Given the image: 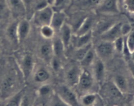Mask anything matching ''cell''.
Segmentation results:
<instances>
[{
  "label": "cell",
  "mask_w": 134,
  "mask_h": 106,
  "mask_svg": "<svg viewBox=\"0 0 134 106\" xmlns=\"http://www.w3.org/2000/svg\"><path fill=\"white\" fill-rule=\"evenodd\" d=\"M51 77L50 73L44 68H39L35 71L34 75V80L35 82L39 83H43L48 81Z\"/></svg>",
  "instance_id": "obj_21"
},
{
  "label": "cell",
  "mask_w": 134,
  "mask_h": 106,
  "mask_svg": "<svg viewBox=\"0 0 134 106\" xmlns=\"http://www.w3.org/2000/svg\"><path fill=\"white\" fill-rule=\"evenodd\" d=\"M113 83L122 94L127 92L128 89V81L125 77L121 75H117L114 78Z\"/></svg>",
  "instance_id": "obj_18"
},
{
  "label": "cell",
  "mask_w": 134,
  "mask_h": 106,
  "mask_svg": "<svg viewBox=\"0 0 134 106\" xmlns=\"http://www.w3.org/2000/svg\"><path fill=\"white\" fill-rule=\"evenodd\" d=\"M34 68V59L30 53H26L20 60V69L24 78H27Z\"/></svg>",
  "instance_id": "obj_8"
},
{
  "label": "cell",
  "mask_w": 134,
  "mask_h": 106,
  "mask_svg": "<svg viewBox=\"0 0 134 106\" xmlns=\"http://www.w3.org/2000/svg\"><path fill=\"white\" fill-rule=\"evenodd\" d=\"M132 30V26L130 24H122L121 33L122 36H126Z\"/></svg>",
  "instance_id": "obj_34"
},
{
  "label": "cell",
  "mask_w": 134,
  "mask_h": 106,
  "mask_svg": "<svg viewBox=\"0 0 134 106\" xmlns=\"http://www.w3.org/2000/svg\"><path fill=\"white\" fill-rule=\"evenodd\" d=\"M94 24V19L91 16H87L84 18L79 25L77 29V35H81L92 31V27Z\"/></svg>",
  "instance_id": "obj_14"
},
{
  "label": "cell",
  "mask_w": 134,
  "mask_h": 106,
  "mask_svg": "<svg viewBox=\"0 0 134 106\" xmlns=\"http://www.w3.org/2000/svg\"><path fill=\"white\" fill-rule=\"evenodd\" d=\"M128 68H129L130 71L132 73V76L134 78V62L132 61V60H130L128 62Z\"/></svg>",
  "instance_id": "obj_35"
},
{
  "label": "cell",
  "mask_w": 134,
  "mask_h": 106,
  "mask_svg": "<svg viewBox=\"0 0 134 106\" xmlns=\"http://www.w3.org/2000/svg\"><path fill=\"white\" fill-rule=\"evenodd\" d=\"M56 31L51 26V25H44L40 27V33L41 36L47 40L52 39L54 37Z\"/></svg>",
  "instance_id": "obj_23"
},
{
  "label": "cell",
  "mask_w": 134,
  "mask_h": 106,
  "mask_svg": "<svg viewBox=\"0 0 134 106\" xmlns=\"http://www.w3.org/2000/svg\"><path fill=\"white\" fill-rule=\"evenodd\" d=\"M124 36H120L116 38L113 41L115 51H117L119 53H122L123 52L124 44H125V40H124Z\"/></svg>",
  "instance_id": "obj_27"
},
{
  "label": "cell",
  "mask_w": 134,
  "mask_h": 106,
  "mask_svg": "<svg viewBox=\"0 0 134 106\" xmlns=\"http://www.w3.org/2000/svg\"><path fill=\"white\" fill-rule=\"evenodd\" d=\"M96 54L101 60H105L110 58L115 52L113 42L102 40L98 43L95 48Z\"/></svg>",
  "instance_id": "obj_3"
},
{
  "label": "cell",
  "mask_w": 134,
  "mask_h": 106,
  "mask_svg": "<svg viewBox=\"0 0 134 106\" xmlns=\"http://www.w3.org/2000/svg\"><path fill=\"white\" fill-rule=\"evenodd\" d=\"M66 18V14L64 11H54L50 25L55 31H59L65 22Z\"/></svg>",
  "instance_id": "obj_11"
},
{
  "label": "cell",
  "mask_w": 134,
  "mask_h": 106,
  "mask_svg": "<svg viewBox=\"0 0 134 106\" xmlns=\"http://www.w3.org/2000/svg\"><path fill=\"white\" fill-rule=\"evenodd\" d=\"M92 65H94L93 76L94 79L98 82H102L105 77V68L103 61L98 57V58H95Z\"/></svg>",
  "instance_id": "obj_9"
},
{
  "label": "cell",
  "mask_w": 134,
  "mask_h": 106,
  "mask_svg": "<svg viewBox=\"0 0 134 106\" xmlns=\"http://www.w3.org/2000/svg\"><path fill=\"white\" fill-rule=\"evenodd\" d=\"M56 94L67 105H79L77 96L70 88V86L64 85H59L56 89Z\"/></svg>",
  "instance_id": "obj_1"
},
{
  "label": "cell",
  "mask_w": 134,
  "mask_h": 106,
  "mask_svg": "<svg viewBox=\"0 0 134 106\" xmlns=\"http://www.w3.org/2000/svg\"><path fill=\"white\" fill-rule=\"evenodd\" d=\"M30 5H32L35 11H36L50 5V4L48 0H31Z\"/></svg>",
  "instance_id": "obj_28"
},
{
  "label": "cell",
  "mask_w": 134,
  "mask_h": 106,
  "mask_svg": "<svg viewBox=\"0 0 134 106\" xmlns=\"http://www.w3.org/2000/svg\"><path fill=\"white\" fill-rule=\"evenodd\" d=\"M96 52L94 50L92 49V48H90L87 53L86 54L83 58L79 62L81 67L83 68H87L90 67V65H92L93 62L95 60Z\"/></svg>",
  "instance_id": "obj_20"
},
{
  "label": "cell",
  "mask_w": 134,
  "mask_h": 106,
  "mask_svg": "<svg viewBox=\"0 0 134 106\" xmlns=\"http://www.w3.org/2000/svg\"><path fill=\"white\" fill-rule=\"evenodd\" d=\"M98 11L106 14H118L120 11L118 0H101L98 5Z\"/></svg>",
  "instance_id": "obj_4"
},
{
  "label": "cell",
  "mask_w": 134,
  "mask_h": 106,
  "mask_svg": "<svg viewBox=\"0 0 134 106\" xmlns=\"http://www.w3.org/2000/svg\"><path fill=\"white\" fill-rule=\"evenodd\" d=\"M15 78L13 76H8L3 82L1 88V93L3 96H8L12 92L15 86Z\"/></svg>",
  "instance_id": "obj_16"
},
{
  "label": "cell",
  "mask_w": 134,
  "mask_h": 106,
  "mask_svg": "<svg viewBox=\"0 0 134 106\" xmlns=\"http://www.w3.org/2000/svg\"><path fill=\"white\" fill-rule=\"evenodd\" d=\"M52 39L54 56L61 60L62 58L64 56V51L65 49L64 43H63L62 41L60 39V37H54Z\"/></svg>",
  "instance_id": "obj_15"
},
{
  "label": "cell",
  "mask_w": 134,
  "mask_h": 106,
  "mask_svg": "<svg viewBox=\"0 0 134 106\" xmlns=\"http://www.w3.org/2000/svg\"><path fill=\"white\" fill-rule=\"evenodd\" d=\"M94 80V77L91 72L86 68H83V69L81 70L77 85L81 90H88L92 87Z\"/></svg>",
  "instance_id": "obj_6"
},
{
  "label": "cell",
  "mask_w": 134,
  "mask_h": 106,
  "mask_svg": "<svg viewBox=\"0 0 134 106\" xmlns=\"http://www.w3.org/2000/svg\"><path fill=\"white\" fill-rule=\"evenodd\" d=\"M92 31H88V33L83 34L81 35H77V37L75 40V44L76 48L85 46L88 43H91V39L92 37Z\"/></svg>",
  "instance_id": "obj_19"
},
{
  "label": "cell",
  "mask_w": 134,
  "mask_h": 106,
  "mask_svg": "<svg viewBox=\"0 0 134 106\" xmlns=\"http://www.w3.org/2000/svg\"><path fill=\"white\" fill-rule=\"evenodd\" d=\"M51 88L48 85H43L38 90V93H39V96L41 97L47 96L51 94Z\"/></svg>",
  "instance_id": "obj_31"
},
{
  "label": "cell",
  "mask_w": 134,
  "mask_h": 106,
  "mask_svg": "<svg viewBox=\"0 0 134 106\" xmlns=\"http://www.w3.org/2000/svg\"><path fill=\"white\" fill-rule=\"evenodd\" d=\"M60 34V39L62 41L64 44L65 49L69 47L72 39V27L69 24H67L66 22L62 26L59 31Z\"/></svg>",
  "instance_id": "obj_13"
},
{
  "label": "cell",
  "mask_w": 134,
  "mask_h": 106,
  "mask_svg": "<svg viewBox=\"0 0 134 106\" xmlns=\"http://www.w3.org/2000/svg\"><path fill=\"white\" fill-rule=\"evenodd\" d=\"M133 105H134V96H133Z\"/></svg>",
  "instance_id": "obj_38"
},
{
  "label": "cell",
  "mask_w": 134,
  "mask_h": 106,
  "mask_svg": "<svg viewBox=\"0 0 134 106\" xmlns=\"http://www.w3.org/2000/svg\"><path fill=\"white\" fill-rule=\"evenodd\" d=\"M17 24L18 23H13L7 30L8 37L14 43H18L19 42L18 38V33H17Z\"/></svg>",
  "instance_id": "obj_26"
},
{
  "label": "cell",
  "mask_w": 134,
  "mask_h": 106,
  "mask_svg": "<svg viewBox=\"0 0 134 106\" xmlns=\"http://www.w3.org/2000/svg\"><path fill=\"white\" fill-rule=\"evenodd\" d=\"M81 73V68L77 64H73L68 67L65 74L67 85L70 87L77 85Z\"/></svg>",
  "instance_id": "obj_5"
},
{
  "label": "cell",
  "mask_w": 134,
  "mask_h": 106,
  "mask_svg": "<svg viewBox=\"0 0 134 106\" xmlns=\"http://www.w3.org/2000/svg\"><path fill=\"white\" fill-rule=\"evenodd\" d=\"M22 96H23V93H22V91L17 93L16 94H15V95L13 96V97L9 98V102H7V105H9V106L20 105V102H21V99H22Z\"/></svg>",
  "instance_id": "obj_30"
},
{
  "label": "cell",
  "mask_w": 134,
  "mask_h": 106,
  "mask_svg": "<svg viewBox=\"0 0 134 106\" xmlns=\"http://www.w3.org/2000/svg\"><path fill=\"white\" fill-rule=\"evenodd\" d=\"M73 0H54L51 7L54 11H64L71 4Z\"/></svg>",
  "instance_id": "obj_22"
},
{
  "label": "cell",
  "mask_w": 134,
  "mask_h": 106,
  "mask_svg": "<svg viewBox=\"0 0 134 106\" xmlns=\"http://www.w3.org/2000/svg\"><path fill=\"white\" fill-rule=\"evenodd\" d=\"M31 30V25L27 20L24 19L18 22L17 33H18V41L21 42L26 39L28 36Z\"/></svg>",
  "instance_id": "obj_12"
},
{
  "label": "cell",
  "mask_w": 134,
  "mask_h": 106,
  "mask_svg": "<svg viewBox=\"0 0 134 106\" xmlns=\"http://www.w3.org/2000/svg\"><path fill=\"white\" fill-rule=\"evenodd\" d=\"M8 4L9 7H10L17 15H22L26 13V7L23 0H9Z\"/></svg>",
  "instance_id": "obj_17"
},
{
  "label": "cell",
  "mask_w": 134,
  "mask_h": 106,
  "mask_svg": "<svg viewBox=\"0 0 134 106\" xmlns=\"http://www.w3.org/2000/svg\"><path fill=\"white\" fill-rule=\"evenodd\" d=\"M9 7L7 0H0V16L6 13Z\"/></svg>",
  "instance_id": "obj_33"
},
{
  "label": "cell",
  "mask_w": 134,
  "mask_h": 106,
  "mask_svg": "<svg viewBox=\"0 0 134 106\" xmlns=\"http://www.w3.org/2000/svg\"><path fill=\"white\" fill-rule=\"evenodd\" d=\"M130 56H131V58H132V61L134 62V51H133L132 52H131Z\"/></svg>",
  "instance_id": "obj_36"
},
{
  "label": "cell",
  "mask_w": 134,
  "mask_h": 106,
  "mask_svg": "<svg viewBox=\"0 0 134 106\" xmlns=\"http://www.w3.org/2000/svg\"><path fill=\"white\" fill-rule=\"evenodd\" d=\"M92 48V43H88V44H86L85 46H82L81 47H79V48H77V51H76L75 53V58L76 59L77 61L80 62L83 58L84 56L86 55L88 51Z\"/></svg>",
  "instance_id": "obj_24"
},
{
  "label": "cell",
  "mask_w": 134,
  "mask_h": 106,
  "mask_svg": "<svg viewBox=\"0 0 134 106\" xmlns=\"http://www.w3.org/2000/svg\"><path fill=\"white\" fill-rule=\"evenodd\" d=\"M126 9L134 14V0H123Z\"/></svg>",
  "instance_id": "obj_32"
},
{
  "label": "cell",
  "mask_w": 134,
  "mask_h": 106,
  "mask_svg": "<svg viewBox=\"0 0 134 106\" xmlns=\"http://www.w3.org/2000/svg\"><path fill=\"white\" fill-rule=\"evenodd\" d=\"M122 23H115L101 34V39L113 42L120 36H122L121 33V26Z\"/></svg>",
  "instance_id": "obj_7"
},
{
  "label": "cell",
  "mask_w": 134,
  "mask_h": 106,
  "mask_svg": "<svg viewBox=\"0 0 134 106\" xmlns=\"http://www.w3.org/2000/svg\"><path fill=\"white\" fill-rule=\"evenodd\" d=\"M39 56L44 61L51 63L54 57L53 48H52V41H46L41 44L39 50Z\"/></svg>",
  "instance_id": "obj_10"
},
{
  "label": "cell",
  "mask_w": 134,
  "mask_h": 106,
  "mask_svg": "<svg viewBox=\"0 0 134 106\" xmlns=\"http://www.w3.org/2000/svg\"><path fill=\"white\" fill-rule=\"evenodd\" d=\"M98 100V96L96 94H87L84 95L81 98V103L83 105H93Z\"/></svg>",
  "instance_id": "obj_25"
},
{
  "label": "cell",
  "mask_w": 134,
  "mask_h": 106,
  "mask_svg": "<svg viewBox=\"0 0 134 106\" xmlns=\"http://www.w3.org/2000/svg\"><path fill=\"white\" fill-rule=\"evenodd\" d=\"M48 3H49L50 5H51V4H52V3L53 2L54 0H48Z\"/></svg>",
  "instance_id": "obj_37"
},
{
  "label": "cell",
  "mask_w": 134,
  "mask_h": 106,
  "mask_svg": "<svg viewBox=\"0 0 134 106\" xmlns=\"http://www.w3.org/2000/svg\"><path fill=\"white\" fill-rule=\"evenodd\" d=\"M54 10L51 5H48L43 9L35 11L34 22L35 25L41 27L44 25H50Z\"/></svg>",
  "instance_id": "obj_2"
},
{
  "label": "cell",
  "mask_w": 134,
  "mask_h": 106,
  "mask_svg": "<svg viewBox=\"0 0 134 106\" xmlns=\"http://www.w3.org/2000/svg\"><path fill=\"white\" fill-rule=\"evenodd\" d=\"M125 44L130 53L134 51V30H132L126 35Z\"/></svg>",
  "instance_id": "obj_29"
}]
</instances>
